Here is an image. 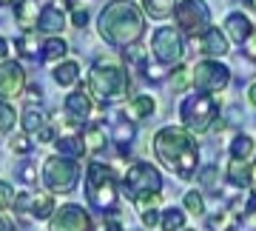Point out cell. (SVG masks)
Returning <instances> with one entry per match:
<instances>
[{
  "mask_svg": "<svg viewBox=\"0 0 256 231\" xmlns=\"http://www.w3.org/2000/svg\"><path fill=\"white\" fill-rule=\"evenodd\" d=\"M97 29H100V37L108 46L128 49L146 35V20H142V12L137 9V3H131V0H111L108 6L100 12Z\"/></svg>",
  "mask_w": 256,
  "mask_h": 231,
  "instance_id": "cell-1",
  "label": "cell"
},
{
  "mask_svg": "<svg viewBox=\"0 0 256 231\" xmlns=\"http://www.w3.org/2000/svg\"><path fill=\"white\" fill-rule=\"evenodd\" d=\"M154 154L165 168H171L176 177L196 174V163H200V146L194 140L191 131L176 129V126H165L154 134Z\"/></svg>",
  "mask_w": 256,
  "mask_h": 231,
  "instance_id": "cell-2",
  "label": "cell"
},
{
  "mask_svg": "<svg viewBox=\"0 0 256 231\" xmlns=\"http://www.w3.org/2000/svg\"><path fill=\"white\" fill-rule=\"evenodd\" d=\"M128 86H131V77H128V72L117 63L97 60V63L92 66V72H88V94H92L97 103H102V106L126 100Z\"/></svg>",
  "mask_w": 256,
  "mask_h": 231,
  "instance_id": "cell-3",
  "label": "cell"
},
{
  "mask_svg": "<svg viewBox=\"0 0 256 231\" xmlns=\"http://www.w3.org/2000/svg\"><path fill=\"white\" fill-rule=\"evenodd\" d=\"M117 180H114V171H111L106 163L100 160H92L88 163V171H86V200L92 208L97 211H114L117 208Z\"/></svg>",
  "mask_w": 256,
  "mask_h": 231,
  "instance_id": "cell-4",
  "label": "cell"
},
{
  "mask_svg": "<svg viewBox=\"0 0 256 231\" xmlns=\"http://www.w3.org/2000/svg\"><path fill=\"white\" fill-rule=\"evenodd\" d=\"M180 117H182L185 129L194 134H205L214 129V123L220 120V103L214 100L208 92L188 94L180 106Z\"/></svg>",
  "mask_w": 256,
  "mask_h": 231,
  "instance_id": "cell-5",
  "label": "cell"
},
{
  "mask_svg": "<svg viewBox=\"0 0 256 231\" xmlns=\"http://www.w3.org/2000/svg\"><path fill=\"white\" fill-rule=\"evenodd\" d=\"M80 180V163L66 154H52L43 163V185L52 194H68Z\"/></svg>",
  "mask_w": 256,
  "mask_h": 231,
  "instance_id": "cell-6",
  "label": "cell"
},
{
  "mask_svg": "<svg viewBox=\"0 0 256 231\" xmlns=\"http://www.w3.org/2000/svg\"><path fill=\"white\" fill-rule=\"evenodd\" d=\"M174 18L180 23V29L191 37H200L210 29V12L205 6V0H182V3H176Z\"/></svg>",
  "mask_w": 256,
  "mask_h": 231,
  "instance_id": "cell-7",
  "label": "cell"
},
{
  "mask_svg": "<svg viewBox=\"0 0 256 231\" xmlns=\"http://www.w3.org/2000/svg\"><path fill=\"white\" fill-rule=\"evenodd\" d=\"M191 83L200 89V92H222V89H228L230 83V69L220 60H202L191 69Z\"/></svg>",
  "mask_w": 256,
  "mask_h": 231,
  "instance_id": "cell-8",
  "label": "cell"
},
{
  "mask_svg": "<svg viewBox=\"0 0 256 231\" xmlns=\"http://www.w3.org/2000/svg\"><path fill=\"white\" fill-rule=\"evenodd\" d=\"M151 52L160 63L165 66H176L185 55V43H182V35L176 32L174 26H160L151 37Z\"/></svg>",
  "mask_w": 256,
  "mask_h": 231,
  "instance_id": "cell-9",
  "label": "cell"
},
{
  "mask_svg": "<svg viewBox=\"0 0 256 231\" xmlns=\"http://www.w3.org/2000/svg\"><path fill=\"white\" fill-rule=\"evenodd\" d=\"M122 185H126V191L131 197L142 194V191H160L162 188V174L151 163H134V166H128Z\"/></svg>",
  "mask_w": 256,
  "mask_h": 231,
  "instance_id": "cell-10",
  "label": "cell"
},
{
  "mask_svg": "<svg viewBox=\"0 0 256 231\" xmlns=\"http://www.w3.org/2000/svg\"><path fill=\"white\" fill-rule=\"evenodd\" d=\"M14 211L23 220H52L54 214V200L52 194H37V191H20L14 194Z\"/></svg>",
  "mask_w": 256,
  "mask_h": 231,
  "instance_id": "cell-11",
  "label": "cell"
},
{
  "mask_svg": "<svg viewBox=\"0 0 256 231\" xmlns=\"http://www.w3.org/2000/svg\"><path fill=\"white\" fill-rule=\"evenodd\" d=\"M88 228H92V220L77 203H66L60 208H54L52 222H48V231H88Z\"/></svg>",
  "mask_w": 256,
  "mask_h": 231,
  "instance_id": "cell-12",
  "label": "cell"
},
{
  "mask_svg": "<svg viewBox=\"0 0 256 231\" xmlns=\"http://www.w3.org/2000/svg\"><path fill=\"white\" fill-rule=\"evenodd\" d=\"M23 89H26V72H23V66L14 63V60H3L0 63V100L18 97Z\"/></svg>",
  "mask_w": 256,
  "mask_h": 231,
  "instance_id": "cell-13",
  "label": "cell"
},
{
  "mask_svg": "<svg viewBox=\"0 0 256 231\" xmlns=\"http://www.w3.org/2000/svg\"><path fill=\"white\" fill-rule=\"evenodd\" d=\"M92 94L88 89H74L68 97H66V117L68 123H86L92 117Z\"/></svg>",
  "mask_w": 256,
  "mask_h": 231,
  "instance_id": "cell-14",
  "label": "cell"
},
{
  "mask_svg": "<svg viewBox=\"0 0 256 231\" xmlns=\"http://www.w3.org/2000/svg\"><path fill=\"white\" fill-rule=\"evenodd\" d=\"M194 43L200 46V52L202 55H208V57H225L230 52V46H228V35L225 32H220V29H208L205 35H200V40L194 37Z\"/></svg>",
  "mask_w": 256,
  "mask_h": 231,
  "instance_id": "cell-15",
  "label": "cell"
},
{
  "mask_svg": "<svg viewBox=\"0 0 256 231\" xmlns=\"http://www.w3.org/2000/svg\"><path fill=\"white\" fill-rule=\"evenodd\" d=\"M66 29V12L54 3H48L40 9V18H37V32H46V35H57Z\"/></svg>",
  "mask_w": 256,
  "mask_h": 231,
  "instance_id": "cell-16",
  "label": "cell"
},
{
  "mask_svg": "<svg viewBox=\"0 0 256 231\" xmlns=\"http://www.w3.org/2000/svg\"><path fill=\"white\" fill-rule=\"evenodd\" d=\"M225 180H228V185H234V188L254 185V168H250L248 160H234V157H230L228 171H225Z\"/></svg>",
  "mask_w": 256,
  "mask_h": 231,
  "instance_id": "cell-17",
  "label": "cell"
},
{
  "mask_svg": "<svg viewBox=\"0 0 256 231\" xmlns=\"http://www.w3.org/2000/svg\"><path fill=\"white\" fill-rule=\"evenodd\" d=\"M106 126L102 123H88L82 129V146H86V154H100L106 148Z\"/></svg>",
  "mask_w": 256,
  "mask_h": 231,
  "instance_id": "cell-18",
  "label": "cell"
},
{
  "mask_svg": "<svg viewBox=\"0 0 256 231\" xmlns=\"http://www.w3.org/2000/svg\"><path fill=\"white\" fill-rule=\"evenodd\" d=\"M250 32H254V26H250V20H248L242 12H234V15H228V20H225V35H228L230 40L245 43Z\"/></svg>",
  "mask_w": 256,
  "mask_h": 231,
  "instance_id": "cell-19",
  "label": "cell"
},
{
  "mask_svg": "<svg viewBox=\"0 0 256 231\" xmlns=\"http://www.w3.org/2000/svg\"><path fill=\"white\" fill-rule=\"evenodd\" d=\"M40 0H20L14 6V20H18L23 29H34L37 26V18H40Z\"/></svg>",
  "mask_w": 256,
  "mask_h": 231,
  "instance_id": "cell-20",
  "label": "cell"
},
{
  "mask_svg": "<svg viewBox=\"0 0 256 231\" xmlns=\"http://www.w3.org/2000/svg\"><path fill=\"white\" fill-rule=\"evenodd\" d=\"M156 109V103L151 94H137V97H131L128 100V117L131 120H146V117H151Z\"/></svg>",
  "mask_w": 256,
  "mask_h": 231,
  "instance_id": "cell-21",
  "label": "cell"
},
{
  "mask_svg": "<svg viewBox=\"0 0 256 231\" xmlns=\"http://www.w3.org/2000/svg\"><path fill=\"white\" fill-rule=\"evenodd\" d=\"M20 126H23L26 134H40V131L46 129V114L40 109H34V106H28L23 111V117H20Z\"/></svg>",
  "mask_w": 256,
  "mask_h": 231,
  "instance_id": "cell-22",
  "label": "cell"
},
{
  "mask_svg": "<svg viewBox=\"0 0 256 231\" xmlns=\"http://www.w3.org/2000/svg\"><path fill=\"white\" fill-rule=\"evenodd\" d=\"M57 146V154H66V157H82L86 154V146H82V137H74V134H66V137H57L54 140Z\"/></svg>",
  "mask_w": 256,
  "mask_h": 231,
  "instance_id": "cell-23",
  "label": "cell"
},
{
  "mask_svg": "<svg viewBox=\"0 0 256 231\" xmlns=\"http://www.w3.org/2000/svg\"><path fill=\"white\" fill-rule=\"evenodd\" d=\"M80 80V66L74 60H66V63H57L54 69V83L57 86H74Z\"/></svg>",
  "mask_w": 256,
  "mask_h": 231,
  "instance_id": "cell-24",
  "label": "cell"
},
{
  "mask_svg": "<svg viewBox=\"0 0 256 231\" xmlns=\"http://www.w3.org/2000/svg\"><path fill=\"white\" fill-rule=\"evenodd\" d=\"M66 52H68V43H66L63 37H48L46 43H43V60L46 63H57V60H63Z\"/></svg>",
  "mask_w": 256,
  "mask_h": 231,
  "instance_id": "cell-25",
  "label": "cell"
},
{
  "mask_svg": "<svg viewBox=\"0 0 256 231\" xmlns=\"http://www.w3.org/2000/svg\"><path fill=\"white\" fill-rule=\"evenodd\" d=\"M142 9H146L148 18L162 20V18H168V15H174L176 0H142Z\"/></svg>",
  "mask_w": 256,
  "mask_h": 231,
  "instance_id": "cell-26",
  "label": "cell"
},
{
  "mask_svg": "<svg viewBox=\"0 0 256 231\" xmlns=\"http://www.w3.org/2000/svg\"><path fill=\"white\" fill-rule=\"evenodd\" d=\"M250 154H254V137L236 134V137L230 140V157L234 160H248Z\"/></svg>",
  "mask_w": 256,
  "mask_h": 231,
  "instance_id": "cell-27",
  "label": "cell"
},
{
  "mask_svg": "<svg viewBox=\"0 0 256 231\" xmlns=\"http://www.w3.org/2000/svg\"><path fill=\"white\" fill-rule=\"evenodd\" d=\"M182 225H185L182 208H165V214L160 217V228L162 231H182Z\"/></svg>",
  "mask_w": 256,
  "mask_h": 231,
  "instance_id": "cell-28",
  "label": "cell"
},
{
  "mask_svg": "<svg viewBox=\"0 0 256 231\" xmlns=\"http://www.w3.org/2000/svg\"><path fill=\"white\" fill-rule=\"evenodd\" d=\"M236 214L234 211H220V214H214V217H208V228L210 231H234V225H236Z\"/></svg>",
  "mask_w": 256,
  "mask_h": 231,
  "instance_id": "cell-29",
  "label": "cell"
},
{
  "mask_svg": "<svg viewBox=\"0 0 256 231\" xmlns=\"http://www.w3.org/2000/svg\"><path fill=\"white\" fill-rule=\"evenodd\" d=\"M134 134H137V131H134V126H131V123H128V120H120L117 126H114V134H111V137H114V143H117L122 151H126V148L131 146Z\"/></svg>",
  "mask_w": 256,
  "mask_h": 231,
  "instance_id": "cell-30",
  "label": "cell"
},
{
  "mask_svg": "<svg viewBox=\"0 0 256 231\" xmlns=\"http://www.w3.org/2000/svg\"><path fill=\"white\" fill-rule=\"evenodd\" d=\"M131 200H134V205H137L140 214H142V211H151V208H160V205H162V194H160V191H142V194L131 197Z\"/></svg>",
  "mask_w": 256,
  "mask_h": 231,
  "instance_id": "cell-31",
  "label": "cell"
},
{
  "mask_svg": "<svg viewBox=\"0 0 256 231\" xmlns=\"http://www.w3.org/2000/svg\"><path fill=\"white\" fill-rule=\"evenodd\" d=\"M14 120H20L18 111H14V106L6 100H0V134H6V131L14 129Z\"/></svg>",
  "mask_w": 256,
  "mask_h": 231,
  "instance_id": "cell-32",
  "label": "cell"
},
{
  "mask_svg": "<svg viewBox=\"0 0 256 231\" xmlns=\"http://www.w3.org/2000/svg\"><path fill=\"white\" fill-rule=\"evenodd\" d=\"M188 86H191V69L176 66L174 74H171V89H174V92H185Z\"/></svg>",
  "mask_w": 256,
  "mask_h": 231,
  "instance_id": "cell-33",
  "label": "cell"
},
{
  "mask_svg": "<svg viewBox=\"0 0 256 231\" xmlns=\"http://www.w3.org/2000/svg\"><path fill=\"white\" fill-rule=\"evenodd\" d=\"M126 63H128V69L134 66V69H142V72H146V49L137 46V43L128 46L126 49Z\"/></svg>",
  "mask_w": 256,
  "mask_h": 231,
  "instance_id": "cell-34",
  "label": "cell"
},
{
  "mask_svg": "<svg viewBox=\"0 0 256 231\" xmlns=\"http://www.w3.org/2000/svg\"><path fill=\"white\" fill-rule=\"evenodd\" d=\"M239 222H242L245 228L256 231V188H254V194H250V200H248V205H245V214L239 217Z\"/></svg>",
  "mask_w": 256,
  "mask_h": 231,
  "instance_id": "cell-35",
  "label": "cell"
},
{
  "mask_svg": "<svg viewBox=\"0 0 256 231\" xmlns=\"http://www.w3.org/2000/svg\"><path fill=\"white\" fill-rule=\"evenodd\" d=\"M14 205V188L6 180H0V214H6Z\"/></svg>",
  "mask_w": 256,
  "mask_h": 231,
  "instance_id": "cell-36",
  "label": "cell"
},
{
  "mask_svg": "<svg viewBox=\"0 0 256 231\" xmlns=\"http://www.w3.org/2000/svg\"><path fill=\"white\" fill-rule=\"evenodd\" d=\"M18 49H20V55L23 57H37V52H40V43H37L32 35H23L18 40Z\"/></svg>",
  "mask_w": 256,
  "mask_h": 231,
  "instance_id": "cell-37",
  "label": "cell"
},
{
  "mask_svg": "<svg viewBox=\"0 0 256 231\" xmlns=\"http://www.w3.org/2000/svg\"><path fill=\"white\" fill-rule=\"evenodd\" d=\"M216 174H220V168L214 166V163H208L205 168H200V171H196V183L210 185V188H214V185H216Z\"/></svg>",
  "mask_w": 256,
  "mask_h": 231,
  "instance_id": "cell-38",
  "label": "cell"
},
{
  "mask_svg": "<svg viewBox=\"0 0 256 231\" xmlns=\"http://www.w3.org/2000/svg\"><path fill=\"white\" fill-rule=\"evenodd\" d=\"M185 208L191 214H205V200H202L200 191H188L185 194Z\"/></svg>",
  "mask_w": 256,
  "mask_h": 231,
  "instance_id": "cell-39",
  "label": "cell"
},
{
  "mask_svg": "<svg viewBox=\"0 0 256 231\" xmlns=\"http://www.w3.org/2000/svg\"><path fill=\"white\" fill-rule=\"evenodd\" d=\"M9 148L12 151H20V154H28V151H32V140H28L26 134H18V137L9 143Z\"/></svg>",
  "mask_w": 256,
  "mask_h": 231,
  "instance_id": "cell-40",
  "label": "cell"
},
{
  "mask_svg": "<svg viewBox=\"0 0 256 231\" xmlns=\"http://www.w3.org/2000/svg\"><path fill=\"white\" fill-rule=\"evenodd\" d=\"M140 217H142V225H146V228H154L156 222H160V211H156V208H151V211H142Z\"/></svg>",
  "mask_w": 256,
  "mask_h": 231,
  "instance_id": "cell-41",
  "label": "cell"
},
{
  "mask_svg": "<svg viewBox=\"0 0 256 231\" xmlns=\"http://www.w3.org/2000/svg\"><path fill=\"white\" fill-rule=\"evenodd\" d=\"M245 55L250 57V60H256V29L248 35V40H245Z\"/></svg>",
  "mask_w": 256,
  "mask_h": 231,
  "instance_id": "cell-42",
  "label": "cell"
},
{
  "mask_svg": "<svg viewBox=\"0 0 256 231\" xmlns=\"http://www.w3.org/2000/svg\"><path fill=\"white\" fill-rule=\"evenodd\" d=\"M72 23L82 29L86 23H88V12H86V9H74V12H72Z\"/></svg>",
  "mask_w": 256,
  "mask_h": 231,
  "instance_id": "cell-43",
  "label": "cell"
},
{
  "mask_svg": "<svg viewBox=\"0 0 256 231\" xmlns=\"http://www.w3.org/2000/svg\"><path fill=\"white\" fill-rule=\"evenodd\" d=\"M28 103H40L43 100V89H40V86H28Z\"/></svg>",
  "mask_w": 256,
  "mask_h": 231,
  "instance_id": "cell-44",
  "label": "cell"
},
{
  "mask_svg": "<svg viewBox=\"0 0 256 231\" xmlns=\"http://www.w3.org/2000/svg\"><path fill=\"white\" fill-rule=\"evenodd\" d=\"M20 177H23L26 183H34V177H37V168H34V166H23V168H20Z\"/></svg>",
  "mask_w": 256,
  "mask_h": 231,
  "instance_id": "cell-45",
  "label": "cell"
},
{
  "mask_svg": "<svg viewBox=\"0 0 256 231\" xmlns=\"http://www.w3.org/2000/svg\"><path fill=\"white\" fill-rule=\"evenodd\" d=\"M37 143H54V129H43L40 134H37Z\"/></svg>",
  "mask_w": 256,
  "mask_h": 231,
  "instance_id": "cell-46",
  "label": "cell"
},
{
  "mask_svg": "<svg viewBox=\"0 0 256 231\" xmlns=\"http://www.w3.org/2000/svg\"><path fill=\"white\" fill-rule=\"evenodd\" d=\"M146 74L148 77H151V80H160V77H162V69H160V66H146Z\"/></svg>",
  "mask_w": 256,
  "mask_h": 231,
  "instance_id": "cell-47",
  "label": "cell"
},
{
  "mask_svg": "<svg viewBox=\"0 0 256 231\" xmlns=\"http://www.w3.org/2000/svg\"><path fill=\"white\" fill-rule=\"evenodd\" d=\"M102 231H122V225H120V220L108 217V220H106V225H102Z\"/></svg>",
  "mask_w": 256,
  "mask_h": 231,
  "instance_id": "cell-48",
  "label": "cell"
},
{
  "mask_svg": "<svg viewBox=\"0 0 256 231\" xmlns=\"http://www.w3.org/2000/svg\"><path fill=\"white\" fill-rule=\"evenodd\" d=\"M0 231H14V222H12L6 214H0Z\"/></svg>",
  "mask_w": 256,
  "mask_h": 231,
  "instance_id": "cell-49",
  "label": "cell"
},
{
  "mask_svg": "<svg viewBox=\"0 0 256 231\" xmlns=\"http://www.w3.org/2000/svg\"><path fill=\"white\" fill-rule=\"evenodd\" d=\"M6 57H9V43H6V40L0 37V63H3Z\"/></svg>",
  "mask_w": 256,
  "mask_h": 231,
  "instance_id": "cell-50",
  "label": "cell"
},
{
  "mask_svg": "<svg viewBox=\"0 0 256 231\" xmlns=\"http://www.w3.org/2000/svg\"><path fill=\"white\" fill-rule=\"evenodd\" d=\"M248 100H250V106H256V83H250V89H248Z\"/></svg>",
  "mask_w": 256,
  "mask_h": 231,
  "instance_id": "cell-51",
  "label": "cell"
},
{
  "mask_svg": "<svg viewBox=\"0 0 256 231\" xmlns=\"http://www.w3.org/2000/svg\"><path fill=\"white\" fill-rule=\"evenodd\" d=\"M248 3H250V6H254V9H256V0H248Z\"/></svg>",
  "mask_w": 256,
  "mask_h": 231,
  "instance_id": "cell-52",
  "label": "cell"
},
{
  "mask_svg": "<svg viewBox=\"0 0 256 231\" xmlns=\"http://www.w3.org/2000/svg\"><path fill=\"white\" fill-rule=\"evenodd\" d=\"M3 3H9V0H0V6H3Z\"/></svg>",
  "mask_w": 256,
  "mask_h": 231,
  "instance_id": "cell-53",
  "label": "cell"
},
{
  "mask_svg": "<svg viewBox=\"0 0 256 231\" xmlns=\"http://www.w3.org/2000/svg\"><path fill=\"white\" fill-rule=\"evenodd\" d=\"M182 231H191V228H182Z\"/></svg>",
  "mask_w": 256,
  "mask_h": 231,
  "instance_id": "cell-54",
  "label": "cell"
}]
</instances>
